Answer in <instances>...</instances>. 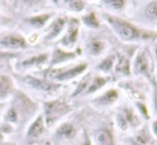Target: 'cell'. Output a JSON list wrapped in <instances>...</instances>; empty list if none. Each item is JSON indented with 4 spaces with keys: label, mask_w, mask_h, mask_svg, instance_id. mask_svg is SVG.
<instances>
[{
    "label": "cell",
    "mask_w": 157,
    "mask_h": 145,
    "mask_svg": "<svg viewBox=\"0 0 157 145\" xmlns=\"http://www.w3.org/2000/svg\"><path fill=\"white\" fill-rule=\"evenodd\" d=\"M106 18L108 19L110 25L113 27L117 33L123 39H135L140 36H143L142 32H140L137 28H135L134 26L122 20V19L113 16H106Z\"/></svg>",
    "instance_id": "obj_1"
},
{
    "label": "cell",
    "mask_w": 157,
    "mask_h": 145,
    "mask_svg": "<svg viewBox=\"0 0 157 145\" xmlns=\"http://www.w3.org/2000/svg\"><path fill=\"white\" fill-rule=\"evenodd\" d=\"M68 107L64 102L60 100H54L46 104L45 111H46V123L48 125L54 123L57 118L60 117L62 114L68 111Z\"/></svg>",
    "instance_id": "obj_2"
},
{
    "label": "cell",
    "mask_w": 157,
    "mask_h": 145,
    "mask_svg": "<svg viewBox=\"0 0 157 145\" xmlns=\"http://www.w3.org/2000/svg\"><path fill=\"white\" fill-rule=\"evenodd\" d=\"M0 44L6 47H25L26 41L24 37L16 34H11V35H6L0 41Z\"/></svg>",
    "instance_id": "obj_3"
},
{
    "label": "cell",
    "mask_w": 157,
    "mask_h": 145,
    "mask_svg": "<svg viewBox=\"0 0 157 145\" xmlns=\"http://www.w3.org/2000/svg\"><path fill=\"white\" fill-rule=\"evenodd\" d=\"M150 58L147 56V52H142L140 56L138 57L136 61V71L141 74H145V75H150Z\"/></svg>",
    "instance_id": "obj_4"
},
{
    "label": "cell",
    "mask_w": 157,
    "mask_h": 145,
    "mask_svg": "<svg viewBox=\"0 0 157 145\" xmlns=\"http://www.w3.org/2000/svg\"><path fill=\"white\" fill-rule=\"evenodd\" d=\"M86 67H87L86 64H80V65H78V66L74 67V69H70V71H66V72H62V74L58 75L57 78H58L59 80H65V79L74 78V77H76L77 75H79L80 72H82L85 71Z\"/></svg>",
    "instance_id": "obj_5"
},
{
    "label": "cell",
    "mask_w": 157,
    "mask_h": 145,
    "mask_svg": "<svg viewBox=\"0 0 157 145\" xmlns=\"http://www.w3.org/2000/svg\"><path fill=\"white\" fill-rule=\"evenodd\" d=\"M28 80H29L28 82H29L32 87H36V89H40V90H52V89H54V87H57L56 84L48 82V81L39 80V79H34V78H31V77H29Z\"/></svg>",
    "instance_id": "obj_6"
},
{
    "label": "cell",
    "mask_w": 157,
    "mask_h": 145,
    "mask_svg": "<svg viewBox=\"0 0 157 145\" xmlns=\"http://www.w3.org/2000/svg\"><path fill=\"white\" fill-rule=\"evenodd\" d=\"M43 130H44L43 120H42V117L40 116V117H37V120L35 121V122H33L31 127L29 128L28 135H29L30 137H37V136H40L43 132Z\"/></svg>",
    "instance_id": "obj_7"
},
{
    "label": "cell",
    "mask_w": 157,
    "mask_h": 145,
    "mask_svg": "<svg viewBox=\"0 0 157 145\" xmlns=\"http://www.w3.org/2000/svg\"><path fill=\"white\" fill-rule=\"evenodd\" d=\"M12 83L6 77H0V98H3L11 92Z\"/></svg>",
    "instance_id": "obj_8"
},
{
    "label": "cell",
    "mask_w": 157,
    "mask_h": 145,
    "mask_svg": "<svg viewBox=\"0 0 157 145\" xmlns=\"http://www.w3.org/2000/svg\"><path fill=\"white\" fill-rule=\"evenodd\" d=\"M96 141L98 145H112V137L109 133V131L101 130L96 135Z\"/></svg>",
    "instance_id": "obj_9"
},
{
    "label": "cell",
    "mask_w": 157,
    "mask_h": 145,
    "mask_svg": "<svg viewBox=\"0 0 157 145\" xmlns=\"http://www.w3.org/2000/svg\"><path fill=\"white\" fill-rule=\"evenodd\" d=\"M64 23H65V21H64L63 18L56 19V20L52 23V27H50L52 31H50V34L48 35V39H54V37H56L57 35H58V34L61 32V30H62Z\"/></svg>",
    "instance_id": "obj_10"
},
{
    "label": "cell",
    "mask_w": 157,
    "mask_h": 145,
    "mask_svg": "<svg viewBox=\"0 0 157 145\" xmlns=\"http://www.w3.org/2000/svg\"><path fill=\"white\" fill-rule=\"evenodd\" d=\"M116 71L118 72H122L124 75L129 74V62L125 57H120L118 64L116 66Z\"/></svg>",
    "instance_id": "obj_11"
},
{
    "label": "cell",
    "mask_w": 157,
    "mask_h": 145,
    "mask_svg": "<svg viewBox=\"0 0 157 145\" xmlns=\"http://www.w3.org/2000/svg\"><path fill=\"white\" fill-rule=\"evenodd\" d=\"M58 133L60 136H63V137H66V138H71L74 136L75 133V129L72 125L70 124H63L59 127L58 129Z\"/></svg>",
    "instance_id": "obj_12"
},
{
    "label": "cell",
    "mask_w": 157,
    "mask_h": 145,
    "mask_svg": "<svg viewBox=\"0 0 157 145\" xmlns=\"http://www.w3.org/2000/svg\"><path fill=\"white\" fill-rule=\"evenodd\" d=\"M117 97H118L117 92L113 91V90H111V91L107 92L105 95L101 96V99H99V102H101V104H110V102H112L113 100H116Z\"/></svg>",
    "instance_id": "obj_13"
},
{
    "label": "cell",
    "mask_w": 157,
    "mask_h": 145,
    "mask_svg": "<svg viewBox=\"0 0 157 145\" xmlns=\"http://www.w3.org/2000/svg\"><path fill=\"white\" fill-rule=\"evenodd\" d=\"M134 141L137 145H147V143H149V136L145 132H143V131H140V132L136 135Z\"/></svg>",
    "instance_id": "obj_14"
},
{
    "label": "cell",
    "mask_w": 157,
    "mask_h": 145,
    "mask_svg": "<svg viewBox=\"0 0 157 145\" xmlns=\"http://www.w3.org/2000/svg\"><path fill=\"white\" fill-rule=\"evenodd\" d=\"M74 57L73 54H65V52L61 51V50H57L55 52V56H54V61L52 63H57V62H60V61H63V60H66V59H70Z\"/></svg>",
    "instance_id": "obj_15"
},
{
    "label": "cell",
    "mask_w": 157,
    "mask_h": 145,
    "mask_svg": "<svg viewBox=\"0 0 157 145\" xmlns=\"http://www.w3.org/2000/svg\"><path fill=\"white\" fill-rule=\"evenodd\" d=\"M47 59V54H40V56L37 57H33V58L29 59V60L25 61L24 62V64L25 65H33V64H41L42 62H44V61Z\"/></svg>",
    "instance_id": "obj_16"
},
{
    "label": "cell",
    "mask_w": 157,
    "mask_h": 145,
    "mask_svg": "<svg viewBox=\"0 0 157 145\" xmlns=\"http://www.w3.org/2000/svg\"><path fill=\"white\" fill-rule=\"evenodd\" d=\"M147 15L151 18H157V1L151 2L147 6Z\"/></svg>",
    "instance_id": "obj_17"
},
{
    "label": "cell",
    "mask_w": 157,
    "mask_h": 145,
    "mask_svg": "<svg viewBox=\"0 0 157 145\" xmlns=\"http://www.w3.org/2000/svg\"><path fill=\"white\" fill-rule=\"evenodd\" d=\"M50 17V15L46 14V15H40V16H35L30 18V23L33 24V25H37V26H42L45 24V21L47 20L48 18Z\"/></svg>",
    "instance_id": "obj_18"
},
{
    "label": "cell",
    "mask_w": 157,
    "mask_h": 145,
    "mask_svg": "<svg viewBox=\"0 0 157 145\" xmlns=\"http://www.w3.org/2000/svg\"><path fill=\"white\" fill-rule=\"evenodd\" d=\"M104 83H105V79L103 78H95L93 81H92V84L89 87V91L88 92H94L95 90L99 89L101 87H103Z\"/></svg>",
    "instance_id": "obj_19"
},
{
    "label": "cell",
    "mask_w": 157,
    "mask_h": 145,
    "mask_svg": "<svg viewBox=\"0 0 157 145\" xmlns=\"http://www.w3.org/2000/svg\"><path fill=\"white\" fill-rule=\"evenodd\" d=\"M83 20H85V23L87 24V25L91 26V27H97V26H98V21H97L96 17H95V15L93 13H91V14H89L88 16H86L85 18H83Z\"/></svg>",
    "instance_id": "obj_20"
},
{
    "label": "cell",
    "mask_w": 157,
    "mask_h": 145,
    "mask_svg": "<svg viewBox=\"0 0 157 145\" xmlns=\"http://www.w3.org/2000/svg\"><path fill=\"white\" fill-rule=\"evenodd\" d=\"M77 27H71L70 28V31H68V34L67 36L65 37L66 39H68V43H74L77 39Z\"/></svg>",
    "instance_id": "obj_21"
},
{
    "label": "cell",
    "mask_w": 157,
    "mask_h": 145,
    "mask_svg": "<svg viewBox=\"0 0 157 145\" xmlns=\"http://www.w3.org/2000/svg\"><path fill=\"white\" fill-rule=\"evenodd\" d=\"M104 49V44L101 41H94L91 45V50L93 54H99Z\"/></svg>",
    "instance_id": "obj_22"
},
{
    "label": "cell",
    "mask_w": 157,
    "mask_h": 145,
    "mask_svg": "<svg viewBox=\"0 0 157 145\" xmlns=\"http://www.w3.org/2000/svg\"><path fill=\"white\" fill-rule=\"evenodd\" d=\"M112 62H113V57H110L109 59H106L105 61H104L103 63L101 64V69H105V71H108V69L111 67V65H112Z\"/></svg>",
    "instance_id": "obj_23"
},
{
    "label": "cell",
    "mask_w": 157,
    "mask_h": 145,
    "mask_svg": "<svg viewBox=\"0 0 157 145\" xmlns=\"http://www.w3.org/2000/svg\"><path fill=\"white\" fill-rule=\"evenodd\" d=\"M68 3H70V8L75 11H80L81 9H83V2L81 1H70Z\"/></svg>",
    "instance_id": "obj_24"
},
{
    "label": "cell",
    "mask_w": 157,
    "mask_h": 145,
    "mask_svg": "<svg viewBox=\"0 0 157 145\" xmlns=\"http://www.w3.org/2000/svg\"><path fill=\"white\" fill-rule=\"evenodd\" d=\"M87 84H88V81L83 80L82 82H81L80 84H79V87H77V91L74 93V95H77V94H78V93H80L81 91H83V90H85L86 87H87Z\"/></svg>",
    "instance_id": "obj_25"
},
{
    "label": "cell",
    "mask_w": 157,
    "mask_h": 145,
    "mask_svg": "<svg viewBox=\"0 0 157 145\" xmlns=\"http://www.w3.org/2000/svg\"><path fill=\"white\" fill-rule=\"evenodd\" d=\"M6 118H8L9 121H16L17 116H16V112L14 111V110H10L8 113V116H6Z\"/></svg>",
    "instance_id": "obj_26"
},
{
    "label": "cell",
    "mask_w": 157,
    "mask_h": 145,
    "mask_svg": "<svg viewBox=\"0 0 157 145\" xmlns=\"http://www.w3.org/2000/svg\"><path fill=\"white\" fill-rule=\"evenodd\" d=\"M106 2L111 4L113 8H121V6H123V4L125 3L124 1H106Z\"/></svg>",
    "instance_id": "obj_27"
},
{
    "label": "cell",
    "mask_w": 157,
    "mask_h": 145,
    "mask_svg": "<svg viewBox=\"0 0 157 145\" xmlns=\"http://www.w3.org/2000/svg\"><path fill=\"white\" fill-rule=\"evenodd\" d=\"M4 56H8V54H4V52H0V59L3 58Z\"/></svg>",
    "instance_id": "obj_28"
},
{
    "label": "cell",
    "mask_w": 157,
    "mask_h": 145,
    "mask_svg": "<svg viewBox=\"0 0 157 145\" xmlns=\"http://www.w3.org/2000/svg\"><path fill=\"white\" fill-rule=\"evenodd\" d=\"M155 105H156V109H157V94H156V98H155Z\"/></svg>",
    "instance_id": "obj_29"
},
{
    "label": "cell",
    "mask_w": 157,
    "mask_h": 145,
    "mask_svg": "<svg viewBox=\"0 0 157 145\" xmlns=\"http://www.w3.org/2000/svg\"><path fill=\"white\" fill-rule=\"evenodd\" d=\"M1 141H2V136L0 135V142H1Z\"/></svg>",
    "instance_id": "obj_30"
},
{
    "label": "cell",
    "mask_w": 157,
    "mask_h": 145,
    "mask_svg": "<svg viewBox=\"0 0 157 145\" xmlns=\"http://www.w3.org/2000/svg\"><path fill=\"white\" fill-rule=\"evenodd\" d=\"M85 145H90V143H89V142H87V143H86Z\"/></svg>",
    "instance_id": "obj_31"
}]
</instances>
